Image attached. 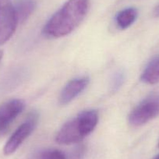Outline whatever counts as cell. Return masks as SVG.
<instances>
[{
    "label": "cell",
    "mask_w": 159,
    "mask_h": 159,
    "mask_svg": "<svg viewBox=\"0 0 159 159\" xmlns=\"http://www.w3.org/2000/svg\"><path fill=\"white\" fill-rule=\"evenodd\" d=\"M89 7L90 0H68L48 20L44 27V34L52 38L70 34L83 21Z\"/></svg>",
    "instance_id": "6da1fadb"
},
{
    "label": "cell",
    "mask_w": 159,
    "mask_h": 159,
    "mask_svg": "<svg viewBox=\"0 0 159 159\" xmlns=\"http://www.w3.org/2000/svg\"><path fill=\"white\" fill-rule=\"evenodd\" d=\"M98 123V113L96 110L82 111L62 126L56 135V142L62 145L79 143L94 131Z\"/></svg>",
    "instance_id": "7a4b0ae2"
},
{
    "label": "cell",
    "mask_w": 159,
    "mask_h": 159,
    "mask_svg": "<svg viewBox=\"0 0 159 159\" xmlns=\"http://www.w3.org/2000/svg\"><path fill=\"white\" fill-rule=\"evenodd\" d=\"M157 116H159V93H152L131 111L129 122L132 126H140Z\"/></svg>",
    "instance_id": "3957f363"
},
{
    "label": "cell",
    "mask_w": 159,
    "mask_h": 159,
    "mask_svg": "<svg viewBox=\"0 0 159 159\" xmlns=\"http://www.w3.org/2000/svg\"><path fill=\"white\" fill-rule=\"evenodd\" d=\"M38 122V115L37 112H31L25 121L13 133L7 140L3 148L5 155H11L20 147L24 140L32 134Z\"/></svg>",
    "instance_id": "277c9868"
},
{
    "label": "cell",
    "mask_w": 159,
    "mask_h": 159,
    "mask_svg": "<svg viewBox=\"0 0 159 159\" xmlns=\"http://www.w3.org/2000/svg\"><path fill=\"white\" fill-rule=\"evenodd\" d=\"M18 23L14 6L10 0H0V45L11 38Z\"/></svg>",
    "instance_id": "5b68a950"
},
{
    "label": "cell",
    "mask_w": 159,
    "mask_h": 159,
    "mask_svg": "<svg viewBox=\"0 0 159 159\" xmlns=\"http://www.w3.org/2000/svg\"><path fill=\"white\" fill-rule=\"evenodd\" d=\"M25 104L20 99H13L0 106V136L7 130L11 123L24 109Z\"/></svg>",
    "instance_id": "8992f818"
},
{
    "label": "cell",
    "mask_w": 159,
    "mask_h": 159,
    "mask_svg": "<svg viewBox=\"0 0 159 159\" xmlns=\"http://www.w3.org/2000/svg\"><path fill=\"white\" fill-rule=\"evenodd\" d=\"M89 82L90 79L88 76L76 78L68 82L61 91L59 98V104L65 105L70 103L84 91Z\"/></svg>",
    "instance_id": "52a82bcc"
},
{
    "label": "cell",
    "mask_w": 159,
    "mask_h": 159,
    "mask_svg": "<svg viewBox=\"0 0 159 159\" xmlns=\"http://www.w3.org/2000/svg\"><path fill=\"white\" fill-rule=\"evenodd\" d=\"M141 80L147 84H155L159 82V56L148 63L141 75Z\"/></svg>",
    "instance_id": "ba28073f"
},
{
    "label": "cell",
    "mask_w": 159,
    "mask_h": 159,
    "mask_svg": "<svg viewBox=\"0 0 159 159\" xmlns=\"http://www.w3.org/2000/svg\"><path fill=\"white\" fill-rule=\"evenodd\" d=\"M36 8L35 0H19L14 6L18 23L25 22Z\"/></svg>",
    "instance_id": "9c48e42d"
},
{
    "label": "cell",
    "mask_w": 159,
    "mask_h": 159,
    "mask_svg": "<svg viewBox=\"0 0 159 159\" xmlns=\"http://www.w3.org/2000/svg\"><path fill=\"white\" fill-rule=\"evenodd\" d=\"M137 17V10L134 7H129L121 10L116 16V22L118 27L122 30L130 27Z\"/></svg>",
    "instance_id": "30bf717a"
},
{
    "label": "cell",
    "mask_w": 159,
    "mask_h": 159,
    "mask_svg": "<svg viewBox=\"0 0 159 159\" xmlns=\"http://www.w3.org/2000/svg\"><path fill=\"white\" fill-rule=\"evenodd\" d=\"M30 159H70V156L62 151L50 148L38 151Z\"/></svg>",
    "instance_id": "8fae6325"
},
{
    "label": "cell",
    "mask_w": 159,
    "mask_h": 159,
    "mask_svg": "<svg viewBox=\"0 0 159 159\" xmlns=\"http://www.w3.org/2000/svg\"><path fill=\"white\" fill-rule=\"evenodd\" d=\"M125 73L122 70H118L113 74L111 80V90L112 91H116L121 88L124 83Z\"/></svg>",
    "instance_id": "7c38bea8"
},
{
    "label": "cell",
    "mask_w": 159,
    "mask_h": 159,
    "mask_svg": "<svg viewBox=\"0 0 159 159\" xmlns=\"http://www.w3.org/2000/svg\"><path fill=\"white\" fill-rule=\"evenodd\" d=\"M153 14L156 17H159V3L156 5V7H154V10H153Z\"/></svg>",
    "instance_id": "4fadbf2b"
},
{
    "label": "cell",
    "mask_w": 159,
    "mask_h": 159,
    "mask_svg": "<svg viewBox=\"0 0 159 159\" xmlns=\"http://www.w3.org/2000/svg\"><path fill=\"white\" fill-rule=\"evenodd\" d=\"M2 57H3V52L0 50V62H1V60H2Z\"/></svg>",
    "instance_id": "5bb4252c"
},
{
    "label": "cell",
    "mask_w": 159,
    "mask_h": 159,
    "mask_svg": "<svg viewBox=\"0 0 159 159\" xmlns=\"http://www.w3.org/2000/svg\"><path fill=\"white\" fill-rule=\"evenodd\" d=\"M154 159H159V154H157V156H156V157H154Z\"/></svg>",
    "instance_id": "9a60e30c"
},
{
    "label": "cell",
    "mask_w": 159,
    "mask_h": 159,
    "mask_svg": "<svg viewBox=\"0 0 159 159\" xmlns=\"http://www.w3.org/2000/svg\"><path fill=\"white\" fill-rule=\"evenodd\" d=\"M158 146H159V145H158Z\"/></svg>",
    "instance_id": "2e32d148"
}]
</instances>
